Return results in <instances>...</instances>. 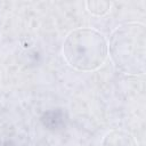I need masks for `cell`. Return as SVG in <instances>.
Here are the masks:
<instances>
[{"label":"cell","mask_w":146,"mask_h":146,"mask_svg":"<svg viewBox=\"0 0 146 146\" xmlns=\"http://www.w3.org/2000/svg\"><path fill=\"white\" fill-rule=\"evenodd\" d=\"M110 54L115 66L125 74H144L146 56V30L143 24L127 23L110 39Z\"/></svg>","instance_id":"1"},{"label":"cell","mask_w":146,"mask_h":146,"mask_svg":"<svg viewBox=\"0 0 146 146\" xmlns=\"http://www.w3.org/2000/svg\"><path fill=\"white\" fill-rule=\"evenodd\" d=\"M107 42L102 33L94 29L80 27L71 31L63 44L65 60L79 71H94L106 59Z\"/></svg>","instance_id":"2"},{"label":"cell","mask_w":146,"mask_h":146,"mask_svg":"<svg viewBox=\"0 0 146 146\" xmlns=\"http://www.w3.org/2000/svg\"><path fill=\"white\" fill-rule=\"evenodd\" d=\"M65 113L62 108H54L44 112L41 116L42 124L50 130H57L60 129L63 125H65Z\"/></svg>","instance_id":"3"},{"label":"cell","mask_w":146,"mask_h":146,"mask_svg":"<svg viewBox=\"0 0 146 146\" xmlns=\"http://www.w3.org/2000/svg\"><path fill=\"white\" fill-rule=\"evenodd\" d=\"M102 146H137L131 135L124 131H111L103 139Z\"/></svg>","instance_id":"4"},{"label":"cell","mask_w":146,"mask_h":146,"mask_svg":"<svg viewBox=\"0 0 146 146\" xmlns=\"http://www.w3.org/2000/svg\"><path fill=\"white\" fill-rule=\"evenodd\" d=\"M86 6L91 14L97 16L106 14L111 8V3L108 1H88Z\"/></svg>","instance_id":"5"},{"label":"cell","mask_w":146,"mask_h":146,"mask_svg":"<svg viewBox=\"0 0 146 146\" xmlns=\"http://www.w3.org/2000/svg\"><path fill=\"white\" fill-rule=\"evenodd\" d=\"M2 146H14V145H11V144H9V143H6V144H3Z\"/></svg>","instance_id":"6"}]
</instances>
